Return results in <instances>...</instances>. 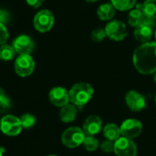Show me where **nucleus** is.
I'll return each instance as SVG.
<instances>
[{
	"label": "nucleus",
	"instance_id": "nucleus-8",
	"mask_svg": "<svg viewBox=\"0 0 156 156\" xmlns=\"http://www.w3.org/2000/svg\"><path fill=\"white\" fill-rule=\"evenodd\" d=\"M34 27L39 32L49 31L54 24L53 14L48 10L39 11L34 17Z\"/></svg>",
	"mask_w": 156,
	"mask_h": 156
},
{
	"label": "nucleus",
	"instance_id": "nucleus-28",
	"mask_svg": "<svg viewBox=\"0 0 156 156\" xmlns=\"http://www.w3.org/2000/svg\"><path fill=\"white\" fill-rule=\"evenodd\" d=\"M9 18H10V16H9L8 12H6L4 9H0V23L5 25V24L8 23Z\"/></svg>",
	"mask_w": 156,
	"mask_h": 156
},
{
	"label": "nucleus",
	"instance_id": "nucleus-14",
	"mask_svg": "<svg viewBox=\"0 0 156 156\" xmlns=\"http://www.w3.org/2000/svg\"><path fill=\"white\" fill-rule=\"evenodd\" d=\"M103 128L102 120L98 115H90L89 116L82 126V130L86 135H96L98 134Z\"/></svg>",
	"mask_w": 156,
	"mask_h": 156
},
{
	"label": "nucleus",
	"instance_id": "nucleus-30",
	"mask_svg": "<svg viewBox=\"0 0 156 156\" xmlns=\"http://www.w3.org/2000/svg\"><path fill=\"white\" fill-rule=\"evenodd\" d=\"M86 2H88V3H94V2H96L97 0H85Z\"/></svg>",
	"mask_w": 156,
	"mask_h": 156
},
{
	"label": "nucleus",
	"instance_id": "nucleus-9",
	"mask_svg": "<svg viewBox=\"0 0 156 156\" xmlns=\"http://www.w3.org/2000/svg\"><path fill=\"white\" fill-rule=\"evenodd\" d=\"M105 31L107 37L115 41L122 40L127 37L126 26L120 20H112L109 22L105 27Z\"/></svg>",
	"mask_w": 156,
	"mask_h": 156
},
{
	"label": "nucleus",
	"instance_id": "nucleus-19",
	"mask_svg": "<svg viewBox=\"0 0 156 156\" xmlns=\"http://www.w3.org/2000/svg\"><path fill=\"white\" fill-rule=\"evenodd\" d=\"M16 52L14 47L12 46L4 44L0 47V59L2 60H5V61L12 60L14 57L16 56Z\"/></svg>",
	"mask_w": 156,
	"mask_h": 156
},
{
	"label": "nucleus",
	"instance_id": "nucleus-4",
	"mask_svg": "<svg viewBox=\"0 0 156 156\" xmlns=\"http://www.w3.org/2000/svg\"><path fill=\"white\" fill-rule=\"evenodd\" d=\"M86 137L85 133L79 127H69L61 135L62 144L68 148H76L83 144Z\"/></svg>",
	"mask_w": 156,
	"mask_h": 156
},
{
	"label": "nucleus",
	"instance_id": "nucleus-7",
	"mask_svg": "<svg viewBox=\"0 0 156 156\" xmlns=\"http://www.w3.org/2000/svg\"><path fill=\"white\" fill-rule=\"evenodd\" d=\"M35 69L34 59L30 55H19L15 61V71L20 77H27Z\"/></svg>",
	"mask_w": 156,
	"mask_h": 156
},
{
	"label": "nucleus",
	"instance_id": "nucleus-10",
	"mask_svg": "<svg viewBox=\"0 0 156 156\" xmlns=\"http://www.w3.org/2000/svg\"><path fill=\"white\" fill-rule=\"evenodd\" d=\"M120 130L122 136L134 139L142 133L143 123L136 119H127L122 123Z\"/></svg>",
	"mask_w": 156,
	"mask_h": 156
},
{
	"label": "nucleus",
	"instance_id": "nucleus-16",
	"mask_svg": "<svg viewBox=\"0 0 156 156\" xmlns=\"http://www.w3.org/2000/svg\"><path fill=\"white\" fill-rule=\"evenodd\" d=\"M144 13L143 10V5L142 4H139L136 5V7L134 9H133L130 14H129V17H128V23L130 26L136 27L137 26H139L144 17Z\"/></svg>",
	"mask_w": 156,
	"mask_h": 156
},
{
	"label": "nucleus",
	"instance_id": "nucleus-26",
	"mask_svg": "<svg viewBox=\"0 0 156 156\" xmlns=\"http://www.w3.org/2000/svg\"><path fill=\"white\" fill-rule=\"evenodd\" d=\"M101 149L102 152H104L106 154L114 152V142L110 141V140L103 141L101 144Z\"/></svg>",
	"mask_w": 156,
	"mask_h": 156
},
{
	"label": "nucleus",
	"instance_id": "nucleus-3",
	"mask_svg": "<svg viewBox=\"0 0 156 156\" xmlns=\"http://www.w3.org/2000/svg\"><path fill=\"white\" fill-rule=\"evenodd\" d=\"M155 28V18L144 16L142 23L139 26H137L134 29V37L142 43H147L152 38L154 30Z\"/></svg>",
	"mask_w": 156,
	"mask_h": 156
},
{
	"label": "nucleus",
	"instance_id": "nucleus-31",
	"mask_svg": "<svg viewBox=\"0 0 156 156\" xmlns=\"http://www.w3.org/2000/svg\"><path fill=\"white\" fill-rule=\"evenodd\" d=\"M154 82L156 83V72H155V74H154Z\"/></svg>",
	"mask_w": 156,
	"mask_h": 156
},
{
	"label": "nucleus",
	"instance_id": "nucleus-15",
	"mask_svg": "<svg viewBox=\"0 0 156 156\" xmlns=\"http://www.w3.org/2000/svg\"><path fill=\"white\" fill-rule=\"evenodd\" d=\"M78 114V110L76 105L74 104H66L65 106L61 107L60 112H59V118L60 121L65 122V123H69V122H72Z\"/></svg>",
	"mask_w": 156,
	"mask_h": 156
},
{
	"label": "nucleus",
	"instance_id": "nucleus-20",
	"mask_svg": "<svg viewBox=\"0 0 156 156\" xmlns=\"http://www.w3.org/2000/svg\"><path fill=\"white\" fill-rule=\"evenodd\" d=\"M113 6L120 11H127L134 7L136 0H111Z\"/></svg>",
	"mask_w": 156,
	"mask_h": 156
},
{
	"label": "nucleus",
	"instance_id": "nucleus-22",
	"mask_svg": "<svg viewBox=\"0 0 156 156\" xmlns=\"http://www.w3.org/2000/svg\"><path fill=\"white\" fill-rule=\"evenodd\" d=\"M83 145L85 147V149L89 152H94L98 149L100 144H99V140L92 135H86L84 142H83Z\"/></svg>",
	"mask_w": 156,
	"mask_h": 156
},
{
	"label": "nucleus",
	"instance_id": "nucleus-32",
	"mask_svg": "<svg viewBox=\"0 0 156 156\" xmlns=\"http://www.w3.org/2000/svg\"><path fill=\"white\" fill-rule=\"evenodd\" d=\"M0 156H3V154H2V152H1V150H0Z\"/></svg>",
	"mask_w": 156,
	"mask_h": 156
},
{
	"label": "nucleus",
	"instance_id": "nucleus-35",
	"mask_svg": "<svg viewBox=\"0 0 156 156\" xmlns=\"http://www.w3.org/2000/svg\"><path fill=\"white\" fill-rule=\"evenodd\" d=\"M48 156H57V155H48Z\"/></svg>",
	"mask_w": 156,
	"mask_h": 156
},
{
	"label": "nucleus",
	"instance_id": "nucleus-18",
	"mask_svg": "<svg viewBox=\"0 0 156 156\" xmlns=\"http://www.w3.org/2000/svg\"><path fill=\"white\" fill-rule=\"evenodd\" d=\"M102 131H103L104 137L107 140H110L112 142H115L122 136L120 127L117 126L115 123H108L102 128Z\"/></svg>",
	"mask_w": 156,
	"mask_h": 156
},
{
	"label": "nucleus",
	"instance_id": "nucleus-13",
	"mask_svg": "<svg viewBox=\"0 0 156 156\" xmlns=\"http://www.w3.org/2000/svg\"><path fill=\"white\" fill-rule=\"evenodd\" d=\"M14 48L19 55H30L34 48V42L32 38L27 35L18 36L13 42Z\"/></svg>",
	"mask_w": 156,
	"mask_h": 156
},
{
	"label": "nucleus",
	"instance_id": "nucleus-27",
	"mask_svg": "<svg viewBox=\"0 0 156 156\" xmlns=\"http://www.w3.org/2000/svg\"><path fill=\"white\" fill-rule=\"evenodd\" d=\"M8 38V31L5 25L0 23V46L4 45Z\"/></svg>",
	"mask_w": 156,
	"mask_h": 156
},
{
	"label": "nucleus",
	"instance_id": "nucleus-1",
	"mask_svg": "<svg viewBox=\"0 0 156 156\" xmlns=\"http://www.w3.org/2000/svg\"><path fill=\"white\" fill-rule=\"evenodd\" d=\"M133 62L135 69L144 75L156 72V41L144 43L133 53Z\"/></svg>",
	"mask_w": 156,
	"mask_h": 156
},
{
	"label": "nucleus",
	"instance_id": "nucleus-11",
	"mask_svg": "<svg viewBox=\"0 0 156 156\" xmlns=\"http://www.w3.org/2000/svg\"><path fill=\"white\" fill-rule=\"evenodd\" d=\"M125 103L133 112H141L146 107L145 97L136 90H130L125 95Z\"/></svg>",
	"mask_w": 156,
	"mask_h": 156
},
{
	"label": "nucleus",
	"instance_id": "nucleus-25",
	"mask_svg": "<svg viewBox=\"0 0 156 156\" xmlns=\"http://www.w3.org/2000/svg\"><path fill=\"white\" fill-rule=\"evenodd\" d=\"M106 37H107L106 31H105L104 28H101V27L95 28L92 31V33H91V38L95 42H101V41H102Z\"/></svg>",
	"mask_w": 156,
	"mask_h": 156
},
{
	"label": "nucleus",
	"instance_id": "nucleus-33",
	"mask_svg": "<svg viewBox=\"0 0 156 156\" xmlns=\"http://www.w3.org/2000/svg\"><path fill=\"white\" fill-rule=\"evenodd\" d=\"M154 37H155V39H156V29H155V32H154Z\"/></svg>",
	"mask_w": 156,
	"mask_h": 156
},
{
	"label": "nucleus",
	"instance_id": "nucleus-2",
	"mask_svg": "<svg viewBox=\"0 0 156 156\" xmlns=\"http://www.w3.org/2000/svg\"><path fill=\"white\" fill-rule=\"evenodd\" d=\"M93 93V88L89 83H76L71 87V89L69 91V101L76 106L82 107L92 99Z\"/></svg>",
	"mask_w": 156,
	"mask_h": 156
},
{
	"label": "nucleus",
	"instance_id": "nucleus-24",
	"mask_svg": "<svg viewBox=\"0 0 156 156\" xmlns=\"http://www.w3.org/2000/svg\"><path fill=\"white\" fill-rule=\"evenodd\" d=\"M20 122L24 129H30L36 124V118L30 113H26L21 116Z\"/></svg>",
	"mask_w": 156,
	"mask_h": 156
},
{
	"label": "nucleus",
	"instance_id": "nucleus-6",
	"mask_svg": "<svg viewBox=\"0 0 156 156\" xmlns=\"http://www.w3.org/2000/svg\"><path fill=\"white\" fill-rule=\"evenodd\" d=\"M114 154L117 156H136L137 146L133 139L121 136L114 142Z\"/></svg>",
	"mask_w": 156,
	"mask_h": 156
},
{
	"label": "nucleus",
	"instance_id": "nucleus-5",
	"mask_svg": "<svg viewBox=\"0 0 156 156\" xmlns=\"http://www.w3.org/2000/svg\"><path fill=\"white\" fill-rule=\"evenodd\" d=\"M22 129L20 119L16 116L7 114L0 120V130L7 136H16L21 133Z\"/></svg>",
	"mask_w": 156,
	"mask_h": 156
},
{
	"label": "nucleus",
	"instance_id": "nucleus-23",
	"mask_svg": "<svg viewBox=\"0 0 156 156\" xmlns=\"http://www.w3.org/2000/svg\"><path fill=\"white\" fill-rule=\"evenodd\" d=\"M11 108V101L5 95L3 89L0 88V113L4 114L7 112Z\"/></svg>",
	"mask_w": 156,
	"mask_h": 156
},
{
	"label": "nucleus",
	"instance_id": "nucleus-29",
	"mask_svg": "<svg viewBox=\"0 0 156 156\" xmlns=\"http://www.w3.org/2000/svg\"><path fill=\"white\" fill-rule=\"evenodd\" d=\"M26 1L32 7H39L44 2V0H26Z\"/></svg>",
	"mask_w": 156,
	"mask_h": 156
},
{
	"label": "nucleus",
	"instance_id": "nucleus-17",
	"mask_svg": "<svg viewBox=\"0 0 156 156\" xmlns=\"http://www.w3.org/2000/svg\"><path fill=\"white\" fill-rule=\"evenodd\" d=\"M115 12H116V8L113 6V5L107 3L100 5L97 11V15L101 20L108 21L112 19V17L115 16Z\"/></svg>",
	"mask_w": 156,
	"mask_h": 156
},
{
	"label": "nucleus",
	"instance_id": "nucleus-12",
	"mask_svg": "<svg viewBox=\"0 0 156 156\" xmlns=\"http://www.w3.org/2000/svg\"><path fill=\"white\" fill-rule=\"evenodd\" d=\"M49 101L56 107H63L69 102V91L62 87H55L48 93Z\"/></svg>",
	"mask_w": 156,
	"mask_h": 156
},
{
	"label": "nucleus",
	"instance_id": "nucleus-34",
	"mask_svg": "<svg viewBox=\"0 0 156 156\" xmlns=\"http://www.w3.org/2000/svg\"><path fill=\"white\" fill-rule=\"evenodd\" d=\"M155 103H156V94H155Z\"/></svg>",
	"mask_w": 156,
	"mask_h": 156
},
{
	"label": "nucleus",
	"instance_id": "nucleus-21",
	"mask_svg": "<svg viewBox=\"0 0 156 156\" xmlns=\"http://www.w3.org/2000/svg\"><path fill=\"white\" fill-rule=\"evenodd\" d=\"M142 5L145 16L156 19V0H145Z\"/></svg>",
	"mask_w": 156,
	"mask_h": 156
}]
</instances>
